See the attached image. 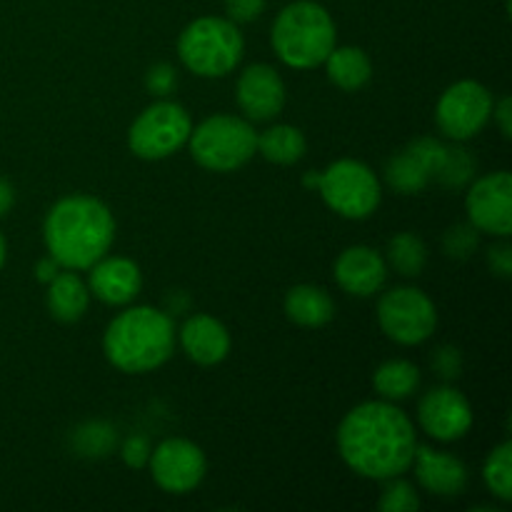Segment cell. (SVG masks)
<instances>
[{
    "label": "cell",
    "instance_id": "26",
    "mask_svg": "<svg viewBox=\"0 0 512 512\" xmlns=\"http://www.w3.org/2000/svg\"><path fill=\"white\" fill-rule=\"evenodd\" d=\"M388 260L403 278H418L428 263V248L415 233H398L388 243Z\"/></svg>",
    "mask_w": 512,
    "mask_h": 512
},
{
    "label": "cell",
    "instance_id": "38",
    "mask_svg": "<svg viewBox=\"0 0 512 512\" xmlns=\"http://www.w3.org/2000/svg\"><path fill=\"white\" fill-rule=\"evenodd\" d=\"M13 203H15L13 185H10L5 178H0V218H5V215L10 213Z\"/></svg>",
    "mask_w": 512,
    "mask_h": 512
},
{
    "label": "cell",
    "instance_id": "21",
    "mask_svg": "<svg viewBox=\"0 0 512 512\" xmlns=\"http://www.w3.org/2000/svg\"><path fill=\"white\" fill-rule=\"evenodd\" d=\"M330 83L338 85L345 93H355L373 78V63L363 48H333L325 58Z\"/></svg>",
    "mask_w": 512,
    "mask_h": 512
},
{
    "label": "cell",
    "instance_id": "5",
    "mask_svg": "<svg viewBox=\"0 0 512 512\" xmlns=\"http://www.w3.org/2000/svg\"><path fill=\"white\" fill-rule=\"evenodd\" d=\"M243 35L230 18H198L178 38V55L190 73L200 78H223L243 58Z\"/></svg>",
    "mask_w": 512,
    "mask_h": 512
},
{
    "label": "cell",
    "instance_id": "34",
    "mask_svg": "<svg viewBox=\"0 0 512 512\" xmlns=\"http://www.w3.org/2000/svg\"><path fill=\"white\" fill-rule=\"evenodd\" d=\"M433 368L440 378L453 380L458 378L460 370H463V358H460L458 348H440L433 358Z\"/></svg>",
    "mask_w": 512,
    "mask_h": 512
},
{
    "label": "cell",
    "instance_id": "15",
    "mask_svg": "<svg viewBox=\"0 0 512 512\" xmlns=\"http://www.w3.org/2000/svg\"><path fill=\"white\" fill-rule=\"evenodd\" d=\"M333 273L345 293L355 295V298H370L383 290L385 280H388V263L378 250L368 248V245H353L338 255Z\"/></svg>",
    "mask_w": 512,
    "mask_h": 512
},
{
    "label": "cell",
    "instance_id": "25",
    "mask_svg": "<svg viewBox=\"0 0 512 512\" xmlns=\"http://www.w3.org/2000/svg\"><path fill=\"white\" fill-rule=\"evenodd\" d=\"M115 443H118V433L110 423L103 420H90V423L78 425L70 435V445H73L75 455L88 460L105 458V455L113 453Z\"/></svg>",
    "mask_w": 512,
    "mask_h": 512
},
{
    "label": "cell",
    "instance_id": "19",
    "mask_svg": "<svg viewBox=\"0 0 512 512\" xmlns=\"http://www.w3.org/2000/svg\"><path fill=\"white\" fill-rule=\"evenodd\" d=\"M285 315L300 328H323L333 320L335 303L318 285H295L285 295Z\"/></svg>",
    "mask_w": 512,
    "mask_h": 512
},
{
    "label": "cell",
    "instance_id": "12",
    "mask_svg": "<svg viewBox=\"0 0 512 512\" xmlns=\"http://www.w3.org/2000/svg\"><path fill=\"white\" fill-rule=\"evenodd\" d=\"M465 210L475 230L508 238L512 233V175L508 170L475 180L465 195Z\"/></svg>",
    "mask_w": 512,
    "mask_h": 512
},
{
    "label": "cell",
    "instance_id": "2",
    "mask_svg": "<svg viewBox=\"0 0 512 512\" xmlns=\"http://www.w3.org/2000/svg\"><path fill=\"white\" fill-rule=\"evenodd\" d=\"M43 240L60 268L88 270L113 248L115 218L93 195H68L45 215Z\"/></svg>",
    "mask_w": 512,
    "mask_h": 512
},
{
    "label": "cell",
    "instance_id": "13",
    "mask_svg": "<svg viewBox=\"0 0 512 512\" xmlns=\"http://www.w3.org/2000/svg\"><path fill=\"white\" fill-rule=\"evenodd\" d=\"M418 420L430 438L453 443L465 438L473 428V408L460 390L443 385L423 395L418 405Z\"/></svg>",
    "mask_w": 512,
    "mask_h": 512
},
{
    "label": "cell",
    "instance_id": "39",
    "mask_svg": "<svg viewBox=\"0 0 512 512\" xmlns=\"http://www.w3.org/2000/svg\"><path fill=\"white\" fill-rule=\"evenodd\" d=\"M5 265V240H3V233H0V268Z\"/></svg>",
    "mask_w": 512,
    "mask_h": 512
},
{
    "label": "cell",
    "instance_id": "28",
    "mask_svg": "<svg viewBox=\"0 0 512 512\" xmlns=\"http://www.w3.org/2000/svg\"><path fill=\"white\" fill-rule=\"evenodd\" d=\"M475 158L465 148H448V158L438 173V183L445 188H465L475 178Z\"/></svg>",
    "mask_w": 512,
    "mask_h": 512
},
{
    "label": "cell",
    "instance_id": "30",
    "mask_svg": "<svg viewBox=\"0 0 512 512\" xmlns=\"http://www.w3.org/2000/svg\"><path fill=\"white\" fill-rule=\"evenodd\" d=\"M443 248L450 258H468V255L478 248V233H475L473 225H455V228H450L448 233H445Z\"/></svg>",
    "mask_w": 512,
    "mask_h": 512
},
{
    "label": "cell",
    "instance_id": "27",
    "mask_svg": "<svg viewBox=\"0 0 512 512\" xmlns=\"http://www.w3.org/2000/svg\"><path fill=\"white\" fill-rule=\"evenodd\" d=\"M483 480L490 493L500 498L503 503L512 500V445L505 440L503 445L488 455L483 465Z\"/></svg>",
    "mask_w": 512,
    "mask_h": 512
},
{
    "label": "cell",
    "instance_id": "16",
    "mask_svg": "<svg viewBox=\"0 0 512 512\" xmlns=\"http://www.w3.org/2000/svg\"><path fill=\"white\" fill-rule=\"evenodd\" d=\"M88 288L90 293L105 305H128L138 298L143 288V275H140L138 263L130 258H100L98 263L90 265Z\"/></svg>",
    "mask_w": 512,
    "mask_h": 512
},
{
    "label": "cell",
    "instance_id": "20",
    "mask_svg": "<svg viewBox=\"0 0 512 512\" xmlns=\"http://www.w3.org/2000/svg\"><path fill=\"white\" fill-rule=\"evenodd\" d=\"M90 305V288L75 270L58 273L48 283V310L60 323H78Z\"/></svg>",
    "mask_w": 512,
    "mask_h": 512
},
{
    "label": "cell",
    "instance_id": "32",
    "mask_svg": "<svg viewBox=\"0 0 512 512\" xmlns=\"http://www.w3.org/2000/svg\"><path fill=\"white\" fill-rule=\"evenodd\" d=\"M120 455H123V463L128 465V468L140 470L145 468L150 460V443L143 435H130V438H125Z\"/></svg>",
    "mask_w": 512,
    "mask_h": 512
},
{
    "label": "cell",
    "instance_id": "8",
    "mask_svg": "<svg viewBox=\"0 0 512 512\" xmlns=\"http://www.w3.org/2000/svg\"><path fill=\"white\" fill-rule=\"evenodd\" d=\"M193 123L183 105L158 100L148 105L128 130V148L140 160H163L188 143Z\"/></svg>",
    "mask_w": 512,
    "mask_h": 512
},
{
    "label": "cell",
    "instance_id": "4",
    "mask_svg": "<svg viewBox=\"0 0 512 512\" xmlns=\"http://www.w3.org/2000/svg\"><path fill=\"white\" fill-rule=\"evenodd\" d=\"M335 23L328 10L313 0L285 5L273 23L270 43L288 68L310 70L325 63L335 48Z\"/></svg>",
    "mask_w": 512,
    "mask_h": 512
},
{
    "label": "cell",
    "instance_id": "33",
    "mask_svg": "<svg viewBox=\"0 0 512 512\" xmlns=\"http://www.w3.org/2000/svg\"><path fill=\"white\" fill-rule=\"evenodd\" d=\"M265 10V0H225V13L233 23H253Z\"/></svg>",
    "mask_w": 512,
    "mask_h": 512
},
{
    "label": "cell",
    "instance_id": "31",
    "mask_svg": "<svg viewBox=\"0 0 512 512\" xmlns=\"http://www.w3.org/2000/svg\"><path fill=\"white\" fill-rule=\"evenodd\" d=\"M175 83H178V75H175L173 65L168 63L153 65V68L148 70V75H145V85H148L150 93L158 95V98H165L168 93H173Z\"/></svg>",
    "mask_w": 512,
    "mask_h": 512
},
{
    "label": "cell",
    "instance_id": "9",
    "mask_svg": "<svg viewBox=\"0 0 512 512\" xmlns=\"http://www.w3.org/2000/svg\"><path fill=\"white\" fill-rule=\"evenodd\" d=\"M378 323L398 345H420L438 328L435 303L418 288H393L380 298Z\"/></svg>",
    "mask_w": 512,
    "mask_h": 512
},
{
    "label": "cell",
    "instance_id": "24",
    "mask_svg": "<svg viewBox=\"0 0 512 512\" xmlns=\"http://www.w3.org/2000/svg\"><path fill=\"white\" fill-rule=\"evenodd\" d=\"M385 180H388V185L395 193L415 195L428 188V183L433 178H430L428 168L420 163L418 155L410 148H405L395 158L388 160V165H385Z\"/></svg>",
    "mask_w": 512,
    "mask_h": 512
},
{
    "label": "cell",
    "instance_id": "11",
    "mask_svg": "<svg viewBox=\"0 0 512 512\" xmlns=\"http://www.w3.org/2000/svg\"><path fill=\"white\" fill-rule=\"evenodd\" d=\"M150 473L155 485L170 495L193 493L205 478V455L195 443L185 438L163 440L155 450H150Z\"/></svg>",
    "mask_w": 512,
    "mask_h": 512
},
{
    "label": "cell",
    "instance_id": "22",
    "mask_svg": "<svg viewBox=\"0 0 512 512\" xmlns=\"http://www.w3.org/2000/svg\"><path fill=\"white\" fill-rule=\"evenodd\" d=\"M308 150V140L293 125H273L258 135V153L268 163L275 165H293Z\"/></svg>",
    "mask_w": 512,
    "mask_h": 512
},
{
    "label": "cell",
    "instance_id": "37",
    "mask_svg": "<svg viewBox=\"0 0 512 512\" xmlns=\"http://www.w3.org/2000/svg\"><path fill=\"white\" fill-rule=\"evenodd\" d=\"M58 273H60V265L55 263V260L50 258V255H48V258H43V260H40V263H38V268H35V275H38V280H40V283H45V285H48L50 280H53L55 275H58Z\"/></svg>",
    "mask_w": 512,
    "mask_h": 512
},
{
    "label": "cell",
    "instance_id": "14",
    "mask_svg": "<svg viewBox=\"0 0 512 512\" xmlns=\"http://www.w3.org/2000/svg\"><path fill=\"white\" fill-rule=\"evenodd\" d=\"M238 105L248 120L265 123L280 115L285 105V83L278 70L265 63L248 65L238 78Z\"/></svg>",
    "mask_w": 512,
    "mask_h": 512
},
{
    "label": "cell",
    "instance_id": "1",
    "mask_svg": "<svg viewBox=\"0 0 512 512\" xmlns=\"http://www.w3.org/2000/svg\"><path fill=\"white\" fill-rule=\"evenodd\" d=\"M415 450L413 420L390 400L360 403L338 428L340 458L360 478H400L413 468Z\"/></svg>",
    "mask_w": 512,
    "mask_h": 512
},
{
    "label": "cell",
    "instance_id": "35",
    "mask_svg": "<svg viewBox=\"0 0 512 512\" xmlns=\"http://www.w3.org/2000/svg\"><path fill=\"white\" fill-rule=\"evenodd\" d=\"M488 265L498 278H510L512 275V248L508 243L493 245L488 250Z\"/></svg>",
    "mask_w": 512,
    "mask_h": 512
},
{
    "label": "cell",
    "instance_id": "36",
    "mask_svg": "<svg viewBox=\"0 0 512 512\" xmlns=\"http://www.w3.org/2000/svg\"><path fill=\"white\" fill-rule=\"evenodd\" d=\"M493 118H495V123H498L503 138H510L512 135V103H510L508 95H505V98H500L498 105H493Z\"/></svg>",
    "mask_w": 512,
    "mask_h": 512
},
{
    "label": "cell",
    "instance_id": "10",
    "mask_svg": "<svg viewBox=\"0 0 512 512\" xmlns=\"http://www.w3.org/2000/svg\"><path fill=\"white\" fill-rule=\"evenodd\" d=\"M493 118V95L478 80H460L450 85L438 100L435 123L445 138L470 140Z\"/></svg>",
    "mask_w": 512,
    "mask_h": 512
},
{
    "label": "cell",
    "instance_id": "3",
    "mask_svg": "<svg viewBox=\"0 0 512 512\" xmlns=\"http://www.w3.org/2000/svg\"><path fill=\"white\" fill-rule=\"evenodd\" d=\"M175 350V325L165 310L133 305L115 315L103 335V353L123 373H150L170 360Z\"/></svg>",
    "mask_w": 512,
    "mask_h": 512
},
{
    "label": "cell",
    "instance_id": "29",
    "mask_svg": "<svg viewBox=\"0 0 512 512\" xmlns=\"http://www.w3.org/2000/svg\"><path fill=\"white\" fill-rule=\"evenodd\" d=\"M378 508L383 512H415L420 508V498L413 485L405 483V480L390 478L388 488L380 495Z\"/></svg>",
    "mask_w": 512,
    "mask_h": 512
},
{
    "label": "cell",
    "instance_id": "6",
    "mask_svg": "<svg viewBox=\"0 0 512 512\" xmlns=\"http://www.w3.org/2000/svg\"><path fill=\"white\" fill-rule=\"evenodd\" d=\"M305 188H318L325 205L348 220H363L378 210L383 188L373 170L360 160H335L323 173H305Z\"/></svg>",
    "mask_w": 512,
    "mask_h": 512
},
{
    "label": "cell",
    "instance_id": "17",
    "mask_svg": "<svg viewBox=\"0 0 512 512\" xmlns=\"http://www.w3.org/2000/svg\"><path fill=\"white\" fill-rule=\"evenodd\" d=\"M413 465L418 483L438 498H455L468 488V468L455 455L418 445Z\"/></svg>",
    "mask_w": 512,
    "mask_h": 512
},
{
    "label": "cell",
    "instance_id": "18",
    "mask_svg": "<svg viewBox=\"0 0 512 512\" xmlns=\"http://www.w3.org/2000/svg\"><path fill=\"white\" fill-rule=\"evenodd\" d=\"M180 345L198 365H218L230 353V333L213 315H190L180 328Z\"/></svg>",
    "mask_w": 512,
    "mask_h": 512
},
{
    "label": "cell",
    "instance_id": "23",
    "mask_svg": "<svg viewBox=\"0 0 512 512\" xmlns=\"http://www.w3.org/2000/svg\"><path fill=\"white\" fill-rule=\"evenodd\" d=\"M420 370L410 360H388L373 373V388L383 400H405L418 390Z\"/></svg>",
    "mask_w": 512,
    "mask_h": 512
},
{
    "label": "cell",
    "instance_id": "7",
    "mask_svg": "<svg viewBox=\"0 0 512 512\" xmlns=\"http://www.w3.org/2000/svg\"><path fill=\"white\" fill-rule=\"evenodd\" d=\"M193 160L213 173H233L258 153V133L238 115H213L188 138Z\"/></svg>",
    "mask_w": 512,
    "mask_h": 512
}]
</instances>
